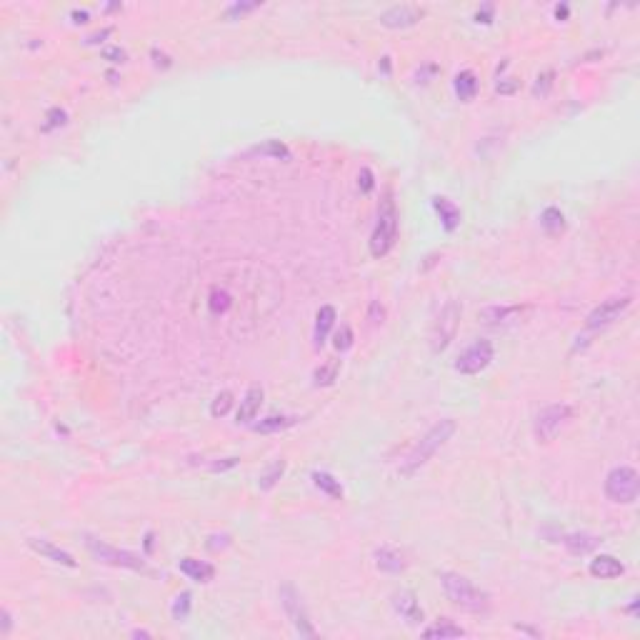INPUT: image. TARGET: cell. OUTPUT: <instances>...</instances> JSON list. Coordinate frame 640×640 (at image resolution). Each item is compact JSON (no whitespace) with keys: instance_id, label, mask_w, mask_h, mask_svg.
Returning a JSON list of instances; mask_svg holds the SVG:
<instances>
[{"instance_id":"cell-1","label":"cell","mask_w":640,"mask_h":640,"mask_svg":"<svg viewBox=\"0 0 640 640\" xmlns=\"http://www.w3.org/2000/svg\"><path fill=\"white\" fill-rule=\"evenodd\" d=\"M453 433H455V420H451V418L438 420V423H435L433 428L423 435V438L418 440L415 448L408 453V458L400 463L398 473L400 475H413L415 470H420L425 463H428L430 458H433L435 453H438L440 448L446 446L448 440L453 438Z\"/></svg>"},{"instance_id":"cell-2","label":"cell","mask_w":640,"mask_h":640,"mask_svg":"<svg viewBox=\"0 0 640 640\" xmlns=\"http://www.w3.org/2000/svg\"><path fill=\"white\" fill-rule=\"evenodd\" d=\"M440 585L446 590L448 600L460 611L468 613H488L491 611V595L486 590H480L473 580H468L460 573H440Z\"/></svg>"},{"instance_id":"cell-3","label":"cell","mask_w":640,"mask_h":640,"mask_svg":"<svg viewBox=\"0 0 640 640\" xmlns=\"http://www.w3.org/2000/svg\"><path fill=\"white\" fill-rule=\"evenodd\" d=\"M398 238V208L390 193H385L383 203L378 208V223L371 235V253L373 258H385L395 246Z\"/></svg>"},{"instance_id":"cell-4","label":"cell","mask_w":640,"mask_h":640,"mask_svg":"<svg viewBox=\"0 0 640 640\" xmlns=\"http://www.w3.org/2000/svg\"><path fill=\"white\" fill-rule=\"evenodd\" d=\"M606 495L608 500L620 505H630L640 495V475L630 465H618L606 475Z\"/></svg>"},{"instance_id":"cell-5","label":"cell","mask_w":640,"mask_h":640,"mask_svg":"<svg viewBox=\"0 0 640 640\" xmlns=\"http://www.w3.org/2000/svg\"><path fill=\"white\" fill-rule=\"evenodd\" d=\"M460 315H463V308H460L458 300H448V303L440 308V313L435 315L433 326H430V348H433L435 353L446 350L448 345L453 343V338H455V333H458V326H460Z\"/></svg>"},{"instance_id":"cell-6","label":"cell","mask_w":640,"mask_h":640,"mask_svg":"<svg viewBox=\"0 0 640 640\" xmlns=\"http://www.w3.org/2000/svg\"><path fill=\"white\" fill-rule=\"evenodd\" d=\"M571 415H573V408L566 406V403H555V406L543 408V411L535 415V423H533L535 438L540 440V443H550L560 430L566 428Z\"/></svg>"},{"instance_id":"cell-7","label":"cell","mask_w":640,"mask_h":640,"mask_svg":"<svg viewBox=\"0 0 640 640\" xmlns=\"http://www.w3.org/2000/svg\"><path fill=\"white\" fill-rule=\"evenodd\" d=\"M493 360V343L491 340H475L473 345L463 350L455 360V371L463 375H475V373L486 371Z\"/></svg>"},{"instance_id":"cell-8","label":"cell","mask_w":640,"mask_h":640,"mask_svg":"<svg viewBox=\"0 0 640 640\" xmlns=\"http://www.w3.org/2000/svg\"><path fill=\"white\" fill-rule=\"evenodd\" d=\"M88 548L95 555L98 560L110 563V566H120V568H131V571H145V563L138 558L135 553H128V550H118L108 543H100L95 538H88Z\"/></svg>"},{"instance_id":"cell-9","label":"cell","mask_w":640,"mask_h":640,"mask_svg":"<svg viewBox=\"0 0 640 640\" xmlns=\"http://www.w3.org/2000/svg\"><path fill=\"white\" fill-rule=\"evenodd\" d=\"M280 600H283V608H286L288 618H291L293 628H295L300 635H305V638H315L318 633H315L303 603H300V598H298V593L291 588V585H283V588H280Z\"/></svg>"},{"instance_id":"cell-10","label":"cell","mask_w":640,"mask_h":640,"mask_svg":"<svg viewBox=\"0 0 640 640\" xmlns=\"http://www.w3.org/2000/svg\"><path fill=\"white\" fill-rule=\"evenodd\" d=\"M630 303H633V298L630 295H615V298L603 300V303H600L598 308L588 315V328L590 331H598V328L611 326L613 320H618L620 315L625 313V310L630 308Z\"/></svg>"},{"instance_id":"cell-11","label":"cell","mask_w":640,"mask_h":640,"mask_svg":"<svg viewBox=\"0 0 640 640\" xmlns=\"http://www.w3.org/2000/svg\"><path fill=\"white\" fill-rule=\"evenodd\" d=\"M423 15H425L423 8H418V6H393L385 13H380V25L393 28V30L413 28Z\"/></svg>"},{"instance_id":"cell-12","label":"cell","mask_w":640,"mask_h":640,"mask_svg":"<svg viewBox=\"0 0 640 640\" xmlns=\"http://www.w3.org/2000/svg\"><path fill=\"white\" fill-rule=\"evenodd\" d=\"M393 608L408 625H418V623H423L425 620V613H423V608H420V603H418V598H415L413 590H400V593H395L393 595Z\"/></svg>"},{"instance_id":"cell-13","label":"cell","mask_w":640,"mask_h":640,"mask_svg":"<svg viewBox=\"0 0 640 640\" xmlns=\"http://www.w3.org/2000/svg\"><path fill=\"white\" fill-rule=\"evenodd\" d=\"M263 388L260 385H253V388H248V393L243 395V400H240V408H238V423L248 425L255 420V415L260 413V406H263Z\"/></svg>"},{"instance_id":"cell-14","label":"cell","mask_w":640,"mask_h":640,"mask_svg":"<svg viewBox=\"0 0 640 640\" xmlns=\"http://www.w3.org/2000/svg\"><path fill=\"white\" fill-rule=\"evenodd\" d=\"M28 543H30V548H33L35 553H40L43 558L53 560V563H60V566H65V568H78V560H75L73 555L65 553V550H63V548H58V545L48 543V540H40V538H30Z\"/></svg>"},{"instance_id":"cell-15","label":"cell","mask_w":640,"mask_h":640,"mask_svg":"<svg viewBox=\"0 0 640 640\" xmlns=\"http://www.w3.org/2000/svg\"><path fill=\"white\" fill-rule=\"evenodd\" d=\"M625 573V566L615 555H598V558L590 560V575L600 578V580H613V578H620Z\"/></svg>"},{"instance_id":"cell-16","label":"cell","mask_w":640,"mask_h":640,"mask_svg":"<svg viewBox=\"0 0 640 640\" xmlns=\"http://www.w3.org/2000/svg\"><path fill=\"white\" fill-rule=\"evenodd\" d=\"M178 568H180V573H185L190 580H195V583H211L213 575H215V568H213L211 563H206V560H198V558H183L178 563Z\"/></svg>"},{"instance_id":"cell-17","label":"cell","mask_w":640,"mask_h":640,"mask_svg":"<svg viewBox=\"0 0 640 640\" xmlns=\"http://www.w3.org/2000/svg\"><path fill=\"white\" fill-rule=\"evenodd\" d=\"M335 320H338V313L333 305H323V308L318 310V315H315V331H313V340L318 348L326 343V338H328V333H331V328L335 326Z\"/></svg>"},{"instance_id":"cell-18","label":"cell","mask_w":640,"mask_h":640,"mask_svg":"<svg viewBox=\"0 0 640 640\" xmlns=\"http://www.w3.org/2000/svg\"><path fill=\"white\" fill-rule=\"evenodd\" d=\"M520 315V305H491V308H483L480 310V320L488 323V326H500V323H508V320H515Z\"/></svg>"},{"instance_id":"cell-19","label":"cell","mask_w":640,"mask_h":640,"mask_svg":"<svg viewBox=\"0 0 640 640\" xmlns=\"http://www.w3.org/2000/svg\"><path fill=\"white\" fill-rule=\"evenodd\" d=\"M453 88H455V95L460 98V100H473L475 95H478V75L473 73V70H463V73L455 75V83H453Z\"/></svg>"},{"instance_id":"cell-20","label":"cell","mask_w":640,"mask_h":640,"mask_svg":"<svg viewBox=\"0 0 640 640\" xmlns=\"http://www.w3.org/2000/svg\"><path fill=\"white\" fill-rule=\"evenodd\" d=\"M433 208L440 215V220H443V228L446 230H455L458 225H460V211H458L448 198H440V195L433 198Z\"/></svg>"},{"instance_id":"cell-21","label":"cell","mask_w":640,"mask_h":640,"mask_svg":"<svg viewBox=\"0 0 640 640\" xmlns=\"http://www.w3.org/2000/svg\"><path fill=\"white\" fill-rule=\"evenodd\" d=\"M598 538L595 535H588V533H571V535L563 538V545H566L571 553L575 555H583V553H590V550L598 548Z\"/></svg>"},{"instance_id":"cell-22","label":"cell","mask_w":640,"mask_h":640,"mask_svg":"<svg viewBox=\"0 0 640 640\" xmlns=\"http://www.w3.org/2000/svg\"><path fill=\"white\" fill-rule=\"evenodd\" d=\"M375 566L385 573H400L406 568V560H403V555H400L398 550L380 548V550H375Z\"/></svg>"},{"instance_id":"cell-23","label":"cell","mask_w":640,"mask_h":640,"mask_svg":"<svg viewBox=\"0 0 640 640\" xmlns=\"http://www.w3.org/2000/svg\"><path fill=\"white\" fill-rule=\"evenodd\" d=\"M338 373H340V360H328L318 371L313 373V380L318 388H328L338 380Z\"/></svg>"},{"instance_id":"cell-24","label":"cell","mask_w":640,"mask_h":640,"mask_svg":"<svg viewBox=\"0 0 640 640\" xmlns=\"http://www.w3.org/2000/svg\"><path fill=\"white\" fill-rule=\"evenodd\" d=\"M313 483L320 488V491L326 493V495L335 498V500H338V498H343V486H340V480H338L335 475L318 473V470H315V473H313Z\"/></svg>"},{"instance_id":"cell-25","label":"cell","mask_w":640,"mask_h":640,"mask_svg":"<svg viewBox=\"0 0 640 640\" xmlns=\"http://www.w3.org/2000/svg\"><path fill=\"white\" fill-rule=\"evenodd\" d=\"M293 423H295V418H288V415H270V418H265V420H260V423L253 425V430H255V433H278V430L291 428Z\"/></svg>"},{"instance_id":"cell-26","label":"cell","mask_w":640,"mask_h":640,"mask_svg":"<svg viewBox=\"0 0 640 640\" xmlns=\"http://www.w3.org/2000/svg\"><path fill=\"white\" fill-rule=\"evenodd\" d=\"M423 635L425 638H460V635H465V630L460 625H453L451 620H438L435 625L425 628Z\"/></svg>"},{"instance_id":"cell-27","label":"cell","mask_w":640,"mask_h":640,"mask_svg":"<svg viewBox=\"0 0 640 640\" xmlns=\"http://www.w3.org/2000/svg\"><path fill=\"white\" fill-rule=\"evenodd\" d=\"M283 473H286V460H273V463L263 470V475L258 480V486L263 488V491H270V488L278 486V480L283 478Z\"/></svg>"},{"instance_id":"cell-28","label":"cell","mask_w":640,"mask_h":640,"mask_svg":"<svg viewBox=\"0 0 640 640\" xmlns=\"http://www.w3.org/2000/svg\"><path fill=\"white\" fill-rule=\"evenodd\" d=\"M540 225H543L548 233H560L566 228V215L558 211V208H545L543 215H540Z\"/></svg>"},{"instance_id":"cell-29","label":"cell","mask_w":640,"mask_h":640,"mask_svg":"<svg viewBox=\"0 0 640 640\" xmlns=\"http://www.w3.org/2000/svg\"><path fill=\"white\" fill-rule=\"evenodd\" d=\"M233 408V393L230 390H220V393L213 398V406H211V415L213 418H223L225 413Z\"/></svg>"},{"instance_id":"cell-30","label":"cell","mask_w":640,"mask_h":640,"mask_svg":"<svg viewBox=\"0 0 640 640\" xmlns=\"http://www.w3.org/2000/svg\"><path fill=\"white\" fill-rule=\"evenodd\" d=\"M190 613V593H180L173 603V618L175 620H185Z\"/></svg>"},{"instance_id":"cell-31","label":"cell","mask_w":640,"mask_h":640,"mask_svg":"<svg viewBox=\"0 0 640 640\" xmlns=\"http://www.w3.org/2000/svg\"><path fill=\"white\" fill-rule=\"evenodd\" d=\"M353 340H355V335H353V328L350 326H340V331L335 333V348L338 350H348L350 345H353Z\"/></svg>"},{"instance_id":"cell-32","label":"cell","mask_w":640,"mask_h":640,"mask_svg":"<svg viewBox=\"0 0 640 640\" xmlns=\"http://www.w3.org/2000/svg\"><path fill=\"white\" fill-rule=\"evenodd\" d=\"M63 123H65V110L53 108L51 113H48V123L43 126V131H53V128L63 126Z\"/></svg>"},{"instance_id":"cell-33","label":"cell","mask_w":640,"mask_h":640,"mask_svg":"<svg viewBox=\"0 0 640 640\" xmlns=\"http://www.w3.org/2000/svg\"><path fill=\"white\" fill-rule=\"evenodd\" d=\"M260 6V3H235V6L228 8V18H235V15H246V13L255 11V8Z\"/></svg>"},{"instance_id":"cell-34","label":"cell","mask_w":640,"mask_h":640,"mask_svg":"<svg viewBox=\"0 0 640 640\" xmlns=\"http://www.w3.org/2000/svg\"><path fill=\"white\" fill-rule=\"evenodd\" d=\"M358 185H360V190H363V193H371V190H373V185H375V183H373V173H371V168H363V171H360Z\"/></svg>"},{"instance_id":"cell-35","label":"cell","mask_w":640,"mask_h":640,"mask_svg":"<svg viewBox=\"0 0 640 640\" xmlns=\"http://www.w3.org/2000/svg\"><path fill=\"white\" fill-rule=\"evenodd\" d=\"M103 58H108V60H113V63H123V60H126V51H123V48H118V46L105 48Z\"/></svg>"},{"instance_id":"cell-36","label":"cell","mask_w":640,"mask_h":640,"mask_svg":"<svg viewBox=\"0 0 640 640\" xmlns=\"http://www.w3.org/2000/svg\"><path fill=\"white\" fill-rule=\"evenodd\" d=\"M491 13H493L491 6L483 8V13H478V15H475V18H478V23H491Z\"/></svg>"},{"instance_id":"cell-37","label":"cell","mask_w":640,"mask_h":640,"mask_svg":"<svg viewBox=\"0 0 640 640\" xmlns=\"http://www.w3.org/2000/svg\"><path fill=\"white\" fill-rule=\"evenodd\" d=\"M3 635H8L11 633V613L8 611H3V630H0Z\"/></svg>"},{"instance_id":"cell-38","label":"cell","mask_w":640,"mask_h":640,"mask_svg":"<svg viewBox=\"0 0 640 640\" xmlns=\"http://www.w3.org/2000/svg\"><path fill=\"white\" fill-rule=\"evenodd\" d=\"M73 18H75V23H86V20H88V13H86V11H73Z\"/></svg>"},{"instance_id":"cell-39","label":"cell","mask_w":640,"mask_h":640,"mask_svg":"<svg viewBox=\"0 0 640 640\" xmlns=\"http://www.w3.org/2000/svg\"><path fill=\"white\" fill-rule=\"evenodd\" d=\"M555 15H558V18H566V15H568V8H566V6H558V8H555Z\"/></svg>"}]
</instances>
